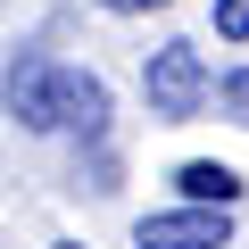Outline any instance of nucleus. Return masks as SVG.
Segmentation results:
<instances>
[{"mask_svg":"<svg viewBox=\"0 0 249 249\" xmlns=\"http://www.w3.org/2000/svg\"><path fill=\"white\" fill-rule=\"evenodd\" d=\"M9 108L34 133H100L108 124V83L58 58H17L9 67Z\"/></svg>","mask_w":249,"mask_h":249,"instance_id":"obj_1","label":"nucleus"},{"mask_svg":"<svg viewBox=\"0 0 249 249\" xmlns=\"http://www.w3.org/2000/svg\"><path fill=\"white\" fill-rule=\"evenodd\" d=\"M142 91H150V116H166V124H183V116H199L208 108V67H199V50L191 42H166L150 67H142Z\"/></svg>","mask_w":249,"mask_h":249,"instance_id":"obj_2","label":"nucleus"},{"mask_svg":"<svg viewBox=\"0 0 249 249\" xmlns=\"http://www.w3.org/2000/svg\"><path fill=\"white\" fill-rule=\"evenodd\" d=\"M133 241H142V249H232V208L191 199V208L142 216V224H133Z\"/></svg>","mask_w":249,"mask_h":249,"instance_id":"obj_3","label":"nucleus"},{"mask_svg":"<svg viewBox=\"0 0 249 249\" xmlns=\"http://www.w3.org/2000/svg\"><path fill=\"white\" fill-rule=\"evenodd\" d=\"M175 183H183V199H208V208H232V199H241V175L216 166V158H191Z\"/></svg>","mask_w":249,"mask_h":249,"instance_id":"obj_4","label":"nucleus"},{"mask_svg":"<svg viewBox=\"0 0 249 249\" xmlns=\"http://www.w3.org/2000/svg\"><path fill=\"white\" fill-rule=\"evenodd\" d=\"M216 34L224 42H249V0H216Z\"/></svg>","mask_w":249,"mask_h":249,"instance_id":"obj_5","label":"nucleus"},{"mask_svg":"<svg viewBox=\"0 0 249 249\" xmlns=\"http://www.w3.org/2000/svg\"><path fill=\"white\" fill-rule=\"evenodd\" d=\"M216 100H224V116H241V124H249V67H241V75H224V91H216Z\"/></svg>","mask_w":249,"mask_h":249,"instance_id":"obj_6","label":"nucleus"},{"mask_svg":"<svg viewBox=\"0 0 249 249\" xmlns=\"http://www.w3.org/2000/svg\"><path fill=\"white\" fill-rule=\"evenodd\" d=\"M108 9H116V17H133V9H166V0H108Z\"/></svg>","mask_w":249,"mask_h":249,"instance_id":"obj_7","label":"nucleus"},{"mask_svg":"<svg viewBox=\"0 0 249 249\" xmlns=\"http://www.w3.org/2000/svg\"><path fill=\"white\" fill-rule=\"evenodd\" d=\"M58 249H83V241H58Z\"/></svg>","mask_w":249,"mask_h":249,"instance_id":"obj_8","label":"nucleus"}]
</instances>
